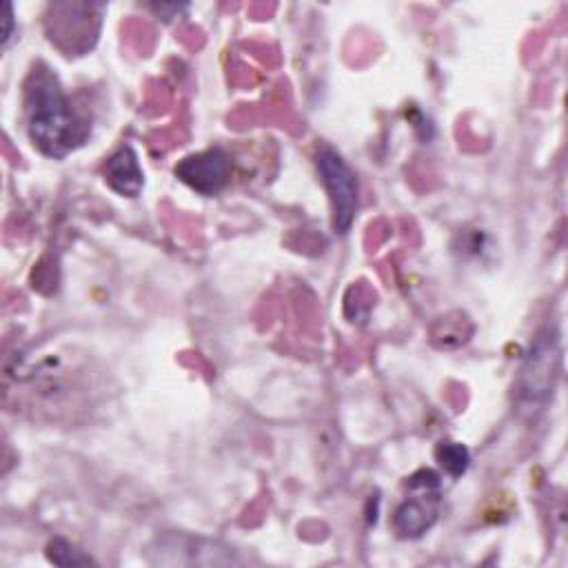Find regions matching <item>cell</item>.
<instances>
[{
  "mask_svg": "<svg viewBox=\"0 0 568 568\" xmlns=\"http://www.w3.org/2000/svg\"><path fill=\"white\" fill-rule=\"evenodd\" d=\"M27 133L44 155L64 158L89 138V124L73 111L55 75L33 69L24 84Z\"/></svg>",
  "mask_w": 568,
  "mask_h": 568,
  "instance_id": "6da1fadb",
  "label": "cell"
},
{
  "mask_svg": "<svg viewBox=\"0 0 568 568\" xmlns=\"http://www.w3.org/2000/svg\"><path fill=\"white\" fill-rule=\"evenodd\" d=\"M559 375V339L552 328L537 335L517 379V402L524 408H537L552 395Z\"/></svg>",
  "mask_w": 568,
  "mask_h": 568,
  "instance_id": "7a4b0ae2",
  "label": "cell"
},
{
  "mask_svg": "<svg viewBox=\"0 0 568 568\" xmlns=\"http://www.w3.org/2000/svg\"><path fill=\"white\" fill-rule=\"evenodd\" d=\"M49 11L51 13L47 16V33L53 44H58L69 55L91 49L98 38L104 4L62 2L51 4Z\"/></svg>",
  "mask_w": 568,
  "mask_h": 568,
  "instance_id": "3957f363",
  "label": "cell"
},
{
  "mask_svg": "<svg viewBox=\"0 0 568 568\" xmlns=\"http://www.w3.org/2000/svg\"><path fill=\"white\" fill-rule=\"evenodd\" d=\"M413 495L404 499L393 515V530L402 539L422 537L437 519L439 475L430 468H422L408 479Z\"/></svg>",
  "mask_w": 568,
  "mask_h": 568,
  "instance_id": "277c9868",
  "label": "cell"
},
{
  "mask_svg": "<svg viewBox=\"0 0 568 568\" xmlns=\"http://www.w3.org/2000/svg\"><path fill=\"white\" fill-rule=\"evenodd\" d=\"M317 171L326 186L331 209H333V226L339 233H346L355 220L357 211V180L351 166L333 146H322L317 151Z\"/></svg>",
  "mask_w": 568,
  "mask_h": 568,
  "instance_id": "5b68a950",
  "label": "cell"
},
{
  "mask_svg": "<svg viewBox=\"0 0 568 568\" xmlns=\"http://www.w3.org/2000/svg\"><path fill=\"white\" fill-rule=\"evenodd\" d=\"M173 171L180 182H184L189 189L197 191L200 195H215L229 182L231 162H229V155L215 146V149L182 158Z\"/></svg>",
  "mask_w": 568,
  "mask_h": 568,
  "instance_id": "8992f818",
  "label": "cell"
},
{
  "mask_svg": "<svg viewBox=\"0 0 568 568\" xmlns=\"http://www.w3.org/2000/svg\"><path fill=\"white\" fill-rule=\"evenodd\" d=\"M104 180L106 184L124 197H138L144 186V173L135 151L124 144L120 146L104 164Z\"/></svg>",
  "mask_w": 568,
  "mask_h": 568,
  "instance_id": "52a82bcc",
  "label": "cell"
},
{
  "mask_svg": "<svg viewBox=\"0 0 568 568\" xmlns=\"http://www.w3.org/2000/svg\"><path fill=\"white\" fill-rule=\"evenodd\" d=\"M435 457L442 464V468L453 477L464 475L470 464V453L459 442H439L435 448Z\"/></svg>",
  "mask_w": 568,
  "mask_h": 568,
  "instance_id": "ba28073f",
  "label": "cell"
},
{
  "mask_svg": "<svg viewBox=\"0 0 568 568\" xmlns=\"http://www.w3.org/2000/svg\"><path fill=\"white\" fill-rule=\"evenodd\" d=\"M47 559L58 564V566H87V564H93V559L87 552H82L80 548L69 544L67 539H53L47 546Z\"/></svg>",
  "mask_w": 568,
  "mask_h": 568,
  "instance_id": "9c48e42d",
  "label": "cell"
},
{
  "mask_svg": "<svg viewBox=\"0 0 568 568\" xmlns=\"http://www.w3.org/2000/svg\"><path fill=\"white\" fill-rule=\"evenodd\" d=\"M2 11H4V13H2V33H0V40H2V47H7L11 33H13V9H11L9 2H4V4H2Z\"/></svg>",
  "mask_w": 568,
  "mask_h": 568,
  "instance_id": "30bf717a",
  "label": "cell"
}]
</instances>
